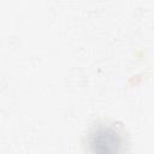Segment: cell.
<instances>
[{"instance_id": "1", "label": "cell", "mask_w": 154, "mask_h": 154, "mask_svg": "<svg viewBox=\"0 0 154 154\" xmlns=\"http://www.w3.org/2000/svg\"><path fill=\"white\" fill-rule=\"evenodd\" d=\"M126 136L113 122H100L93 125L85 137L88 154H125Z\"/></svg>"}]
</instances>
